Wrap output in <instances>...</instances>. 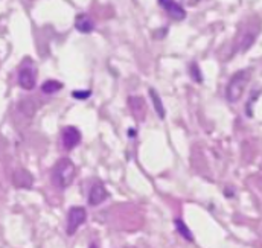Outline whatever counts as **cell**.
<instances>
[{
	"mask_svg": "<svg viewBox=\"0 0 262 248\" xmlns=\"http://www.w3.org/2000/svg\"><path fill=\"white\" fill-rule=\"evenodd\" d=\"M75 175H76V168H75L73 162L67 157H63L54 165V168L51 171V183H52V186L60 189V190H66L73 183Z\"/></svg>",
	"mask_w": 262,
	"mask_h": 248,
	"instance_id": "cell-1",
	"label": "cell"
},
{
	"mask_svg": "<svg viewBox=\"0 0 262 248\" xmlns=\"http://www.w3.org/2000/svg\"><path fill=\"white\" fill-rule=\"evenodd\" d=\"M250 78H252L250 69H243V70H238L236 73L232 75V78L229 79L227 87H226L227 102H230V104L239 102V99L243 98V95H244V92L250 82Z\"/></svg>",
	"mask_w": 262,
	"mask_h": 248,
	"instance_id": "cell-2",
	"label": "cell"
},
{
	"mask_svg": "<svg viewBox=\"0 0 262 248\" xmlns=\"http://www.w3.org/2000/svg\"><path fill=\"white\" fill-rule=\"evenodd\" d=\"M87 221V210L81 206H73L67 210V221H66V233L67 236H73L78 229Z\"/></svg>",
	"mask_w": 262,
	"mask_h": 248,
	"instance_id": "cell-3",
	"label": "cell"
},
{
	"mask_svg": "<svg viewBox=\"0 0 262 248\" xmlns=\"http://www.w3.org/2000/svg\"><path fill=\"white\" fill-rule=\"evenodd\" d=\"M255 21H256V18L250 20L249 25H247V28L243 29L241 38L235 44V52H241L243 54V52L249 51L252 48V44L255 43V40H256V37L259 34V29H261V23H258L256 26H253Z\"/></svg>",
	"mask_w": 262,
	"mask_h": 248,
	"instance_id": "cell-4",
	"label": "cell"
},
{
	"mask_svg": "<svg viewBox=\"0 0 262 248\" xmlns=\"http://www.w3.org/2000/svg\"><path fill=\"white\" fill-rule=\"evenodd\" d=\"M17 82L23 90H34L35 84H37V70L34 67V64H23L18 69L17 73Z\"/></svg>",
	"mask_w": 262,
	"mask_h": 248,
	"instance_id": "cell-5",
	"label": "cell"
},
{
	"mask_svg": "<svg viewBox=\"0 0 262 248\" xmlns=\"http://www.w3.org/2000/svg\"><path fill=\"white\" fill-rule=\"evenodd\" d=\"M81 139H82V134L76 126L69 125L61 131V145L66 151H72L73 148H76L81 143Z\"/></svg>",
	"mask_w": 262,
	"mask_h": 248,
	"instance_id": "cell-6",
	"label": "cell"
},
{
	"mask_svg": "<svg viewBox=\"0 0 262 248\" xmlns=\"http://www.w3.org/2000/svg\"><path fill=\"white\" fill-rule=\"evenodd\" d=\"M107 198H108V192H107L105 186L101 182H96L92 185L90 190H89L87 202H89V206L96 207V206H101L102 202H105Z\"/></svg>",
	"mask_w": 262,
	"mask_h": 248,
	"instance_id": "cell-7",
	"label": "cell"
},
{
	"mask_svg": "<svg viewBox=\"0 0 262 248\" xmlns=\"http://www.w3.org/2000/svg\"><path fill=\"white\" fill-rule=\"evenodd\" d=\"M128 108H130L133 118H134L139 124H140V122H145L148 108H146V102H145L143 98H140V96H130V98H128Z\"/></svg>",
	"mask_w": 262,
	"mask_h": 248,
	"instance_id": "cell-8",
	"label": "cell"
},
{
	"mask_svg": "<svg viewBox=\"0 0 262 248\" xmlns=\"http://www.w3.org/2000/svg\"><path fill=\"white\" fill-rule=\"evenodd\" d=\"M159 5L169 14V17H172L174 20H185L186 18V9L174 0H159Z\"/></svg>",
	"mask_w": 262,
	"mask_h": 248,
	"instance_id": "cell-9",
	"label": "cell"
},
{
	"mask_svg": "<svg viewBox=\"0 0 262 248\" xmlns=\"http://www.w3.org/2000/svg\"><path fill=\"white\" fill-rule=\"evenodd\" d=\"M11 180L17 189H31L34 186V177L28 169H15Z\"/></svg>",
	"mask_w": 262,
	"mask_h": 248,
	"instance_id": "cell-10",
	"label": "cell"
},
{
	"mask_svg": "<svg viewBox=\"0 0 262 248\" xmlns=\"http://www.w3.org/2000/svg\"><path fill=\"white\" fill-rule=\"evenodd\" d=\"M75 29L81 34H90L95 31V21L89 14H78L75 17Z\"/></svg>",
	"mask_w": 262,
	"mask_h": 248,
	"instance_id": "cell-11",
	"label": "cell"
},
{
	"mask_svg": "<svg viewBox=\"0 0 262 248\" xmlns=\"http://www.w3.org/2000/svg\"><path fill=\"white\" fill-rule=\"evenodd\" d=\"M174 227H176L177 233H179L185 241H188V242H194V241H195V236H194L192 230L188 227V224H186L183 219L176 218V219H174Z\"/></svg>",
	"mask_w": 262,
	"mask_h": 248,
	"instance_id": "cell-12",
	"label": "cell"
},
{
	"mask_svg": "<svg viewBox=\"0 0 262 248\" xmlns=\"http://www.w3.org/2000/svg\"><path fill=\"white\" fill-rule=\"evenodd\" d=\"M148 93H149V98H151V101H152V105H154L156 115H157L160 119H165V118H166V110H165V105H163V102H162L160 95L157 93V90H156V88H149V90H148Z\"/></svg>",
	"mask_w": 262,
	"mask_h": 248,
	"instance_id": "cell-13",
	"label": "cell"
},
{
	"mask_svg": "<svg viewBox=\"0 0 262 248\" xmlns=\"http://www.w3.org/2000/svg\"><path fill=\"white\" fill-rule=\"evenodd\" d=\"M63 82H58L55 79H48L41 84V93L45 95H55L57 92H60L63 88Z\"/></svg>",
	"mask_w": 262,
	"mask_h": 248,
	"instance_id": "cell-14",
	"label": "cell"
},
{
	"mask_svg": "<svg viewBox=\"0 0 262 248\" xmlns=\"http://www.w3.org/2000/svg\"><path fill=\"white\" fill-rule=\"evenodd\" d=\"M188 70H189V75H191V78L195 81L196 84H201V82H203V73H201V70H200V65H198L195 61L189 64Z\"/></svg>",
	"mask_w": 262,
	"mask_h": 248,
	"instance_id": "cell-15",
	"label": "cell"
},
{
	"mask_svg": "<svg viewBox=\"0 0 262 248\" xmlns=\"http://www.w3.org/2000/svg\"><path fill=\"white\" fill-rule=\"evenodd\" d=\"M90 96H92V92H90V90H73V92H72V98L79 99V101L87 99V98H90Z\"/></svg>",
	"mask_w": 262,
	"mask_h": 248,
	"instance_id": "cell-16",
	"label": "cell"
},
{
	"mask_svg": "<svg viewBox=\"0 0 262 248\" xmlns=\"http://www.w3.org/2000/svg\"><path fill=\"white\" fill-rule=\"evenodd\" d=\"M89 248H99V244H98V242H92V244L89 245Z\"/></svg>",
	"mask_w": 262,
	"mask_h": 248,
	"instance_id": "cell-17",
	"label": "cell"
},
{
	"mask_svg": "<svg viewBox=\"0 0 262 248\" xmlns=\"http://www.w3.org/2000/svg\"><path fill=\"white\" fill-rule=\"evenodd\" d=\"M128 136H130V137H134V136H136V129H128Z\"/></svg>",
	"mask_w": 262,
	"mask_h": 248,
	"instance_id": "cell-18",
	"label": "cell"
}]
</instances>
